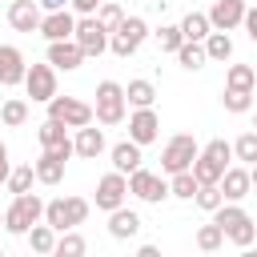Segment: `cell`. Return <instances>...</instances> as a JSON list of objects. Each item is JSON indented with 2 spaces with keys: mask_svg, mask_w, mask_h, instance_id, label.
<instances>
[{
  "mask_svg": "<svg viewBox=\"0 0 257 257\" xmlns=\"http://www.w3.org/2000/svg\"><path fill=\"white\" fill-rule=\"evenodd\" d=\"M44 205H48V201H40L36 193L12 197V205L4 209V229H8L12 237H28V229L44 221Z\"/></svg>",
  "mask_w": 257,
  "mask_h": 257,
  "instance_id": "obj_1",
  "label": "cell"
},
{
  "mask_svg": "<svg viewBox=\"0 0 257 257\" xmlns=\"http://www.w3.org/2000/svg\"><path fill=\"white\" fill-rule=\"evenodd\" d=\"M197 157H201V145L193 141V133H177V137H169L165 149H161V173H169V177L189 173Z\"/></svg>",
  "mask_w": 257,
  "mask_h": 257,
  "instance_id": "obj_2",
  "label": "cell"
},
{
  "mask_svg": "<svg viewBox=\"0 0 257 257\" xmlns=\"http://www.w3.org/2000/svg\"><path fill=\"white\" fill-rule=\"evenodd\" d=\"M88 209H92V205H88L84 197H56V201L44 205V225H52L56 233H72L76 225H84Z\"/></svg>",
  "mask_w": 257,
  "mask_h": 257,
  "instance_id": "obj_3",
  "label": "cell"
},
{
  "mask_svg": "<svg viewBox=\"0 0 257 257\" xmlns=\"http://www.w3.org/2000/svg\"><path fill=\"white\" fill-rule=\"evenodd\" d=\"M213 221L221 225L225 241H233V245H241V249H249V245L257 241V225H253V217H249L241 205H221V209L213 213Z\"/></svg>",
  "mask_w": 257,
  "mask_h": 257,
  "instance_id": "obj_4",
  "label": "cell"
},
{
  "mask_svg": "<svg viewBox=\"0 0 257 257\" xmlns=\"http://www.w3.org/2000/svg\"><path fill=\"white\" fill-rule=\"evenodd\" d=\"M92 112H96V124H104V128L120 124L124 112H128L124 84H116V80H100V84H96V104H92Z\"/></svg>",
  "mask_w": 257,
  "mask_h": 257,
  "instance_id": "obj_5",
  "label": "cell"
},
{
  "mask_svg": "<svg viewBox=\"0 0 257 257\" xmlns=\"http://www.w3.org/2000/svg\"><path fill=\"white\" fill-rule=\"evenodd\" d=\"M48 120H56L64 128H88L96 120V112H92V104H84L76 96H52L48 100Z\"/></svg>",
  "mask_w": 257,
  "mask_h": 257,
  "instance_id": "obj_6",
  "label": "cell"
},
{
  "mask_svg": "<svg viewBox=\"0 0 257 257\" xmlns=\"http://www.w3.org/2000/svg\"><path fill=\"white\" fill-rule=\"evenodd\" d=\"M145 36H149V24H145L141 16H124V24L108 36V48L124 60V56H137V48L145 44Z\"/></svg>",
  "mask_w": 257,
  "mask_h": 257,
  "instance_id": "obj_7",
  "label": "cell"
},
{
  "mask_svg": "<svg viewBox=\"0 0 257 257\" xmlns=\"http://www.w3.org/2000/svg\"><path fill=\"white\" fill-rule=\"evenodd\" d=\"M128 193H133L137 201H145V205H161V201L169 197V181H165L161 173H153V169H137V173L128 177Z\"/></svg>",
  "mask_w": 257,
  "mask_h": 257,
  "instance_id": "obj_8",
  "label": "cell"
},
{
  "mask_svg": "<svg viewBox=\"0 0 257 257\" xmlns=\"http://www.w3.org/2000/svg\"><path fill=\"white\" fill-rule=\"evenodd\" d=\"M124 201H128V177L104 173L96 181V209L100 213H116V209H124Z\"/></svg>",
  "mask_w": 257,
  "mask_h": 257,
  "instance_id": "obj_9",
  "label": "cell"
},
{
  "mask_svg": "<svg viewBox=\"0 0 257 257\" xmlns=\"http://www.w3.org/2000/svg\"><path fill=\"white\" fill-rule=\"evenodd\" d=\"M76 44H80V52L84 56H100V52H108V32L100 28V20L96 16H80L76 20V36H72Z\"/></svg>",
  "mask_w": 257,
  "mask_h": 257,
  "instance_id": "obj_10",
  "label": "cell"
},
{
  "mask_svg": "<svg viewBox=\"0 0 257 257\" xmlns=\"http://www.w3.org/2000/svg\"><path fill=\"white\" fill-rule=\"evenodd\" d=\"M24 88H28V96L32 100H40V104H48L52 96H56V68L44 60V64H28V76H24Z\"/></svg>",
  "mask_w": 257,
  "mask_h": 257,
  "instance_id": "obj_11",
  "label": "cell"
},
{
  "mask_svg": "<svg viewBox=\"0 0 257 257\" xmlns=\"http://www.w3.org/2000/svg\"><path fill=\"white\" fill-rule=\"evenodd\" d=\"M161 137V116H157V108H133L128 112V141L133 145H153Z\"/></svg>",
  "mask_w": 257,
  "mask_h": 257,
  "instance_id": "obj_12",
  "label": "cell"
},
{
  "mask_svg": "<svg viewBox=\"0 0 257 257\" xmlns=\"http://www.w3.org/2000/svg\"><path fill=\"white\" fill-rule=\"evenodd\" d=\"M36 141H40V149H44V153H60L64 161H68V157H76L68 128H64V124H56V120H48V116L36 124Z\"/></svg>",
  "mask_w": 257,
  "mask_h": 257,
  "instance_id": "obj_13",
  "label": "cell"
},
{
  "mask_svg": "<svg viewBox=\"0 0 257 257\" xmlns=\"http://www.w3.org/2000/svg\"><path fill=\"white\" fill-rule=\"evenodd\" d=\"M245 12H249L245 0H213L209 24H213V32H233L237 24H245Z\"/></svg>",
  "mask_w": 257,
  "mask_h": 257,
  "instance_id": "obj_14",
  "label": "cell"
},
{
  "mask_svg": "<svg viewBox=\"0 0 257 257\" xmlns=\"http://www.w3.org/2000/svg\"><path fill=\"white\" fill-rule=\"evenodd\" d=\"M8 24H12L16 32H40L44 8H40L36 0H12V4H8Z\"/></svg>",
  "mask_w": 257,
  "mask_h": 257,
  "instance_id": "obj_15",
  "label": "cell"
},
{
  "mask_svg": "<svg viewBox=\"0 0 257 257\" xmlns=\"http://www.w3.org/2000/svg\"><path fill=\"white\" fill-rule=\"evenodd\" d=\"M40 36L48 44H60V40H72L76 36V12H44V24H40Z\"/></svg>",
  "mask_w": 257,
  "mask_h": 257,
  "instance_id": "obj_16",
  "label": "cell"
},
{
  "mask_svg": "<svg viewBox=\"0 0 257 257\" xmlns=\"http://www.w3.org/2000/svg\"><path fill=\"white\" fill-rule=\"evenodd\" d=\"M24 76H28L24 52L16 44H0V84L12 88V84H24Z\"/></svg>",
  "mask_w": 257,
  "mask_h": 257,
  "instance_id": "obj_17",
  "label": "cell"
},
{
  "mask_svg": "<svg viewBox=\"0 0 257 257\" xmlns=\"http://www.w3.org/2000/svg\"><path fill=\"white\" fill-rule=\"evenodd\" d=\"M84 60H88V56L80 52V44H76V40H60V44H48V64H52L56 72H76Z\"/></svg>",
  "mask_w": 257,
  "mask_h": 257,
  "instance_id": "obj_18",
  "label": "cell"
},
{
  "mask_svg": "<svg viewBox=\"0 0 257 257\" xmlns=\"http://www.w3.org/2000/svg\"><path fill=\"white\" fill-rule=\"evenodd\" d=\"M108 157H112V173H120V177H133L137 169H145V165H141V161H145V157H141V145H133V141L112 145Z\"/></svg>",
  "mask_w": 257,
  "mask_h": 257,
  "instance_id": "obj_19",
  "label": "cell"
},
{
  "mask_svg": "<svg viewBox=\"0 0 257 257\" xmlns=\"http://www.w3.org/2000/svg\"><path fill=\"white\" fill-rule=\"evenodd\" d=\"M249 189H253V181H249V169H245V165L225 169V177H221V193H225L229 205H237L241 197H249Z\"/></svg>",
  "mask_w": 257,
  "mask_h": 257,
  "instance_id": "obj_20",
  "label": "cell"
},
{
  "mask_svg": "<svg viewBox=\"0 0 257 257\" xmlns=\"http://www.w3.org/2000/svg\"><path fill=\"white\" fill-rule=\"evenodd\" d=\"M141 225H145V221H141V213H137V209H128V205H124V209H116V213H108V233H112L116 241L137 237V233H141Z\"/></svg>",
  "mask_w": 257,
  "mask_h": 257,
  "instance_id": "obj_21",
  "label": "cell"
},
{
  "mask_svg": "<svg viewBox=\"0 0 257 257\" xmlns=\"http://www.w3.org/2000/svg\"><path fill=\"white\" fill-rule=\"evenodd\" d=\"M72 149H76V157H84V161H96L100 153H104V128H76V137H72Z\"/></svg>",
  "mask_w": 257,
  "mask_h": 257,
  "instance_id": "obj_22",
  "label": "cell"
},
{
  "mask_svg": "<svg viewBox=\"0 0 257 257\" xmlns=\"http://www.w3.org/2000/svg\"><path fill=\"white\" fill-rule=\"evenodd\" d=\"M64 165H68V161H64L60 153H40V157L32 161L40 185H60V181H64Z\"/></svg>",
  "mask_w": 257,
  "mask_h": 257,
  "instance_id": "obj_23",
  "label": "cell"
},
{
  "mask_svg": "<svg viewBox=\"0 0 257 257\" xmlns=\"http://www.w3.org/2000/svg\"><path fill=\"white\" fill-rule=\"evenodd\" d=\"M124 100H128V108H153V100H157V84L145 80V76H137V80L124 84Z\"/></svg>",
  "mask_w": 257,
  "mask_h": 257,
  "instance_id": "obj_24",
  "label": "cell"
},
{
  "mask_svg": "<svg viewBox=\"0 0 257 257\" xmlns=\"http://www.w3.org/2000/svg\"><path fill=\"white\" fill-rule=\"evenodd\" d=\"M209 32H213L209 12H189V16L181 20V36H185L189 44H205V40H209Z\"/></svg>",
  "mask_w": 257,
  "mask_h": 257,
  "instance_id": "obj_25",
  "label": "cell"
},
{
  "mask_svg": "<svg viewBox=\"0 0 257 257\" xmlns=\"http://www.w3.org/2000/svg\"><path fill=\"white\" fill-rule=\"evenodd\" d=\"M56 241H60V233L52 229V225H32L28 229V245H32V253H40V257H52L56 253Z\"/></svg>",
  "mask_w": 257,
  "mask_h": 257,
  "instance_id": "obj_26",
  "label": "cell"
},
{
  "mask_svg": "<svg viewBox=\"0 0 257 257\" xmlns=\"http://www.w3.org/2000/svg\"><path fill=\"white\" fill-rule=\"evenodd\" d=\"M225 88H233V92H253V88H257V68H253V64H229Z\"/></svg>",
  "mask_w": 257,
  "mask_h": 257,
  "instance_id": "obj_27",
  "label": "cell"
},
{
  "mask_svg": "<svg viewBox=\"0 0 257 257\" xmlns=\"http://www.w3.org/2000/svg\"><path fill=\"white\" fill-rule=\"evenodd\" d=\"M193 177H197V185H221V177H225V165H217L213 157H197L193 161Z\"/></svg>",
  "mask_w": 257,
  "mask_h": 257,
  "instance_id": "obj_28",
  "label": "cell"
},
{
  "mask_svg": "<svg viewBox=\"0 0 257 257\" xmlns=\"http://www.w3.org/2000/svg\"><path fill=\"white\" fill-rule=\"evenodd\" d=\"M233 161H241L245 169L257 165V128H249V133H241V137L233 141Z\"/></svg>",
  "mask_w": 257,
  "mask_h": 257,
  "instance_id": "obj_29",
  "label": "cell"
},
{
  "mask_svg": "<svg viewBox=\"0 0 257 257\" xmlns=\"http://www.w3.org/2000/svg\"><path fill=\"white\" fill-rule=\"evenodd\" d=\"M0 120H4L8 128H20V124L28 120V100H20V96H8V100L0 104Z\"/></svg>",
  "mask_w": 257,
  "mask_h": 257,
  "instance_id": "obj_30",
  "label": "cell"
},
{
  "mask_svg": "<svg viewBox=\"0 0 257 257\" xmlns=\"http://www.w3.org/2000/svg\"><path fill=\"white\" fill-rule=\"evenodd\" d=\"M197 177H193V169L189 173H177V177H169V197H177V201H193L197 197Z\"/></svg>",
  "mask_w": 257,
  "mask_h": 257,
  "instance_id": "obj_31",
  "label": "cell"
},
{
  "mask_svg": "<svg viewBox=\"0 0 257 257\" xmlns=\"http://www.w3.org/2000/svg\"><path fill=\"white\" fill-rule=\"evenodd\" d=\"M153 36H157V48H161V52H173V56H177V52H181V44H185L181 24H161Z\"/></svg>",
  "mask_w": 257,
  "mask_h": 257,
  "instance_id": "obj_32",
  "label": "cell"
},
{
  "mask_svg": "<svg viewBox=\"0 0 257 257\" xmlns=\"http://www.w3.org/2000/svg\"><path fill=\"white\" fill-rule=\"evenodd\" d=\"M32 181H36V169L32 165H16L12 177H8V193L12 197H24V193H32Z\"/></svg>",
  "mask_w": 257,
  "mask_h": 257,
  "instance_id": "obj_33",
  "label": "cell"
},
{
  "mask_svg": "<svg viewBox=\"0 0 257 257\" xmlns=\"http://www.w3.org/2000/svg\"><path fill=\"white\" fill-rule=\"evenodd\" d=\"M221 245H225V233H221L217 221H209V225L197 229V249H201V253H217Z\"/></svg>",
  "mask_w": 257,
  "mask_h": 257,
  "instance_id": "obj_34",
  "label": "cell"
},
{
  "mask_svg": "<svg viewBox=\"0 0 257 257\" xmlns=\"http://www.w3.org/2000/svg\"><path fill=\"white\" fill-rule=\"evenodd\" d=\"M205 56H209V60H229V56H233V40H229V32H209V40H205Z\"/></svg>",
  "mask_w": 257,
  "mask_h": 257,
  "instance_id": "obj_35",
  "label": "cell"
},
{
  "mask_svg": "<svg viewBox=\"0 0 257 257\" xmlns=\"http://www.w3.org/2000/svg\"><path fill=\"white\" fill-rule=\"evenodd\" d=\"M193 205H197V209H205V213H217V209L225 205L221 185H201V189H197V197H193Z\"/></svg>",
  "mask_w": 257,
  "mask_h": 257,
  "instance_id": "obj_36",
  "label": "cell"
},
{
  "mask_svg": "<svg viewBox=\"0 0 257 257\" xmlns=\"http://www.w3.org/2000/svg\"><path fill=\"white\" fill-rule=\"evenodd\" d=\"M96 20H100V28L112 36V32L124 24V12H120V4H116V0H104V4H100V12H96Z\"/></svg>",
  "mask_w": 257,
  "mask_h": 257,
  "instance_id": "obj_37",
  "label": "cell"
},
{
  "mask_svg": "<svg viewBox=\"0 0 257 257\" xmlns=\"http://www.w3.org/2000/svg\"><path fill=\"white\" fill-rule=\"evenodd\" d=\"M177 60H181V68H189V72H197V68H205V44H181V52H177Z\"/></svg>",
  "mask_w": 257,
  "mask_h": 257,
  "instance_id": "obj_38",
  "label": "cell"
},
{
  "mask_svg": "<svg viewBox=\"0 0 257 257\" xmlns=\"http://www.w3.org/2000/svg\"><path fill=\"white\" fill-rule=\"evenodd\" d=\"M56 253H60V257H84V253H88V241H84L76 229H72V233H60Z\"/></svg>",
  "mask_w": 257,
  "mask_h": 257,
  "instance_id": "obj_39",
  "label": "cell"
},
{
  "mask_svg": "<svg viewBox=\"0 0 257 257\" xmlns=\"http://www.w3.org/2000/svg\"><path fill=\"white\" fill-rule=\"evenodd\" d=\"M221 104H225V112L241 116V112L253 108V92H233V88H225V92H221Z\"/></svg>",
  "mask_w": 257,
  "mask_h": 257,
  "instance_id": "obj_40",
  "label": "cell"
},
{
  "mask_svg": "<svg viewBox=\"0 0 257 257\" xmlns=\"http://www.w3.org/2000/svg\"><path fill=\"white\" fill-rule=\"evenodd\" d=\"M201 153H205V157H213L217 165H225V169H233V165H229V161H233V145H229V141H221V137H217V141H209V145H205Z\"/></svg>",
  "mask_w": 257,
  "mask_h": 257,
  "instance_id": "obj_41",
  "label": "cell"
},
{
  "mask_svg": "<svg viewBox=\"0 0 257 257\" xmlns=\"http://www.w3.org/2000/svg\"><path fill=\"white\" fill-rule=\"evenodd\" d=\"M100 4H104V0H72V12H76V16H96Z\"/></svg>",
  "mask_w": 257,
  "mask_h": 257,
  "instance_id": "obj_42",
  "label": "cell"
},
{
  "mask_svg": "<svg viewBox=\"0 0 257 257\" xmlns=\"http://www.w3.org/2000/svg\"><path fill=\"white\" fill-rule=\"evenodd\" d=\"M12 169H16V165L8 161V145L0 141V185H8V177H12Z\"/></svg>",
  "mask_w": 257,
  "mask_h": 257,
  "instance_id": "obj_43",
  "label": "cell"
},
{
  "mask_svg": "<svg viewBox=\"0 0 257 257\" xmlns=\"http://www.w3.org/2000/svg\"><path fill=\"white\" fill-rule=\"evenodd\" d=\"M245 36L257 44V8H249V12H245Z\"/></svg>",
  "mask_w": 257,
  "mask_h": 257,
  "instance_id": "obj_44",
  "label": "cell"
},
{
  "mask_svg": "<svg viewBox=\"0 0 257 257\" xmlns=\"http://www.w3.org/2000/svg\"><path fill=\"white\" fill-rule=\"evenodd\" d=\"M36 4H40L44 12H64V8L72 4V0H36Z\"/></svg>",
  "mask_w": 257,
  "mask_h": 257,
  "instance_id": "obj_45",
  "label": "cell"
},
{
  "mask_svg": "<svg viewBox=\"0 0 257 257\" xmlns=\"http://www.w3.org/2000/svg\"><path fill=\"white\" fill-rule=\"evenodd\" d=\"M137 257H161V245H141Z\"/></svg>",
  "mask_w": 257,
  "mask_h": 257,
  "instance_id": "obj_46",
  "label": "cell"
},
{
  "mask_svg": "<svg viewBox=\"0 0 257 257\" xmlns=\"http://www.w3.org/2000/svg\"><path fill=\"white\" fill-rule=\"evenodd\" d=\"M249 181H253V189H257V165H253V169H249Z\"/></svg>",
  "mask_w": 257,
  "mask_h": 257,
  "instance_id": "obj_47",
  "label": "cell"
},
{
  "mask_svg": "<svg viewBox=\"0 0 257 257\" xmlns=\"http://www.w3.org/2000/svg\"><path fill=\"white\" fill-rule=\"evenodd\" d=\"M241 257H257V249H241Z\"/></svg>",
  "mask_w": 257,
  "mask_h": 257,
  "instance_id": "obj_48",
  "label": "cell"
},
{
  "mask_svg": "<svg viewBox=\"0 0 257 257\" xmlns=\"http://www.w3.org/2000/svg\"><path fill=\"white\" fill-rule=\"evenodd\" d=\"M0 229H4V213H0Z\"/></svg>",
  "mask_w": 257,
  "mask_h": 257,
  "instance_id": "obj_49",
  "label": "cell"
},
{
  "mask_svg": "<svg viewBox=\"0 0 257 257\" xmlns=\"http://www.w3.org/2000/svg\"><path fill=\"white\" fill-rule=\"evenodd\" d=\"M0 257H8V253H4V249H0Z\"/></svg>",
  "mask_w": 257,
  "mask_h": 257,
  "instance_id": "obj_50",
  "label": "cell"
},
{
  "mask_svg": "<svg viewBox=\"0 0 257 257\" xmlns=\"http://www.w3.org/2000/svg\"><path fill=\"white\" fill-rule=\"evenodd\" d=\"M52 257H60V253H52Z\"/></svg>",
  "mask_w": 257,
  "mask_h": 257,
  "instance_id": "obj_51",
  "label": "cell"
},
{
  "mask_svg": "<svg viewBox=\"0 0 257 257\" xmlns=\"http://www.w3.org/2000/svg\"><path fill=\"white\" fill-rule=\"evenodd\" d=\"M253 128H257V124H253Z\"/></svg>",
  "mask_w": 257,
  "mask_h": 257,
  "instance_id": "obj_52",
  "label": "cell"
}]
</instances>
